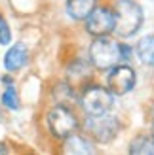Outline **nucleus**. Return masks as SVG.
I'll return each mask as SVG.
<instances>
[{"label":"nucleus","instance_id":"a211bd4d","mask_svg":"<svg viewBox=\"0 0 154 155\" xmlns=\"http://www.w3.org/2000/svg\"><path fill=\"white\" fill-rule=\"evenodd\" d=\"M6 151H8V150L4 148V146H2V144H0V153H6Z\"/></svg>","mask_w":154,"mask_h":155},{"label":"nucleus","instance_id":"9b49d317","mask_svg":"<svg viewBox=\"0 0 154 155\" xmlns=\"http://www.w3.org/2000/svg\"><path fill=\"white\" fill-rule=\"evenodd\" d=\"M91 76V70H89V64L82 63V61H76L74 64H71L68 68V83L72 85H84Z\"/></svg>","mask_w":154,"mask_h":155},{"label":"nucleus","instance_id":"f257e3e1","mask_svg":"<svg viewBox=\"0 0 154 155\" xmlns=\"http://www.w3.org/2000/svg\"><path fill=\"white\" fill-rule=\"evenodd\" d=\"M112 13H114V32L122 38L133 36L143 25V10L135 0H118Z\"/></svg>","mask_w":154,"mask_h":155},{"label":"nucleus","instance_id":"423d86ee","mask_svg":"<svg viewBox=\"0 0 154 155\" xmlns=\"http://www.w3.org/2000/svg\"><path fill=\"white\" fill-rule=\"evenodd\" d=\"M86 30L93 36H107L114 30V13L109 8H93L86 17Z\"/></svg>","mask_w":154,"mask_h":155},{"label":"nucleus","instance_id":"9d476101","mask_svg":"<svg viewBox=\"0 0 154 155\" xmlns=\"http://www.w3.org/2000/svg\"><path fill=\"white\" fill-rule=\"evenodd\" d=\"M63 151L65 153H74V155H86V153H95V150L91 148V144L78 134H71L65 138L63 144Z\"/></svg>","mask_w":154,"mask_h":155},{"label":"nucleus","instance_id":"f3484780","mask_svg":"<svg viewBox=\"0 0 154 155\" xmlns=\"http://www.w3.org/2000/svg\"><path fill=\"white\" fill-rule=\"evenodd\" d=\"M2 83H6V85H12V78H8V76H2Z\"/></svg>","mask_w":154,"mask_h":155},{"label":"nucleus","instance_id":"f03ea898","mask_svg":"<svg viewBox=\"0 0 154 155\" xmlns=\"http://www.w3.org/2000/svg\"><path fill=\"white\" fill-rule=\"evenodd\" d=\"M89 61L97 70H112L118 63H122L120 44L109 40L107 36H97V40L89 45Z\"/></svg>","mask_w":154,"mask_h":155},{"label":"nucleus","instance_id":"dca6fc26","mask_svg":"<svg viewBox=\"0 0 154 155\" xmlns=\"http://www.w3.org/2000/svg\"><path fill=\"white\" fill-rule=\"evenodd\" d=\"M120 57H122V61H129L131 59V48L126 44H120Z\"/></svg>","mask_w":154,"mask_h":155},{"label":"nucleus","instance_id":"20e7f679","mask_svg":"<svg viewBox=\"0 0 154 155\" xmlns=\"http://www.w3.org/2000/svg\"><path fill=\"white\" fill-rule=\"evenodd\" d=\"M48 129L55 138H65L76 133L78 129V119L72 114V110H68L67 106H55L48 112Z\"/></svg>","mask_w":154,"mask_h":155},{"label":"nucleus","instance_id":"7ed1b4c3","mask_svg":"<svg viewBox=\"0 0 154 155\" xmlns=\"http://www.w3.org/2000/svg\"><path fill=\"white\" fill-rule=\"evenodd\" d=\"M114 104V95L101 87V85H89L84 87L82 95H80V106L88 115H101L110 112V108Z\"/></svg>","mask_w":154,"mask_h":155},{"label":"nucleus","instance_id":"6ab92c4d","mask_svg":"<svg viewBox=\"0 0 154 155\" xmlns=\"http://www.w3.org/2000/svg\"><path fill=\"white\" fill-rule=\"evenodd\" d=\"M152 134H154V119H152Z\"/></svg>","mask_w":154,"mask_h":155},{"label":"nucleus","instance_id":"0eeeda50","mask_svg":"<svg viewBox=\"0 0 154 155\" xmlns=\"http://www.w3.org/2000/svg\"><path fill=\"white\" fill-rule=\"evenodd\" d=\"M135 87V72L131 66H114L109 76V91L112 95H126Z\"/></svg>","mask_w":154,"mask_h":155},{"label":"nucleus","instance_id":"2eb2a0df","mask_svg":"<svg viewBox=\"0 0 154 155\" xmlns=\"http://www.w3.org/2000/svg\"><path fill=\"white\" fill-rule=\"evenodd\" d=\"M10 40H12V30L8 27L6 19L0 15V44L6 45V44H10Z\"/></svg>","mask_w":154,"mask_h":155},{"label":"nucleus","instance_id":"4468645a","mask_svg":"<svg viewBox=\"0 0 154 155\" xmlns=\"http://www.w3.org/2000/svg\"><path fill=\"white\" fill-rule=\"evenodd\" d=\"M2 104L6 108H10V110H17L19 108V97L13 85H6V91L2 95Z\"/></svg>","mask_w":154,"mask_h":155},{"label":"nucleus","instance_id":"1a4fd4ad","mask_svg":"<svg viewBox=\"0 0 154 155\" xmlns=\"http://www.w3.org/2000/svg\"><path fill=\"white\" fill-rule=\"evenodd\" d=\"M95 0H67V13L72 19L82 21L93 12Z\"/></svg>","mask_w":154,"mask_h":155},{"label":"nucleus","instance_id":"6e6552de","mask_svg":"<svg viewBox=\"0 0 154 155\" xmlns=\"http://www.w3.org/2000/svg\"><path fill=\"white\" fill-rule=\"evenodd\" d=\"M27 57H29V51L23 44H15L8 49L6 57H4V66L8 72H17L19 68L25 66L27 63Z\"/></svg>","mask_w":154,"mask_h":155},{"label":"nucleus","instance_id":"ddd939ff","mask_svg":"<svg viewBox=\"0 0 154 155\" xmlns=\"http://www.w3.org/2000/svg\"><path fill=\"white\" fill-rule=\"evenodd\" d=\"M137 55H139L143 64L154 66V34L145 36L137 44Z\"/></svg>","mask_w":154,"mask_h":155},{"label":"nucleus","instance_id":"39448f33","mask_svg":"<svg viewBox=\"0 0 154 155\" xmlns=\"http://www.w3.org/2000/svg\"><path fill=\"white\" fill-rule=\"evenodd\" d=\"M86 130L91 134L95 142H101V144H107L114 140V136L118 134L120 130V123L116 117H112L107 114H101V115H88V121H86Z\"/></svg>","mask_w":154,"mask_h":155},{"label":"nucleus","instance_id":"f8f14e48","mask_svg":"<svg viewBox=\"0 0 154 155\" xmlns=\"http://www.w3.org/2000/svg\"><path fill=\"white\" fill-rule=\"evenodd\" d=\"M129 153L133 155H154V136L141 134L131 140L129 144Z\"/></svg>","mask_w":154,"mask_h":155}]
</instances>
